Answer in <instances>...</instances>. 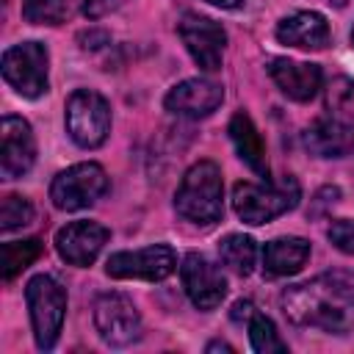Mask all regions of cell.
<instances>
[{"label": "cell", "instance_id": "6da1fadb", "mask_svg": "<svg viewBox=\"0 0 354 354\" xmlns=\"http://www.w3.org/2000/svg\"><path fill=\"white\" fill-rule=\"evenodd\" d=\"M282 310L296 326L343 335L354 326V274L329 271L282 293Z\"/></svg>", "mask_w": 354, "mask_h": 354}, {"label": "cell", "instance_id": "7a4b0ae2", "mask_svg": "<svg viewBox=\"0 0 354 354\" xmlns=\"http://www.w3.org/2000/svg\"><path fill=\"white\" fill-rule=\"evenodd\" d=\"M174 210L177 216L199 227H213L216 221H221L224 183L221 169L213 160H199L183 174L174 194Z\"/></svg>", "mask_w": 354, "mask_h": 354}, {"label": "cell", "instance_id": "3957f363", "mask_svg": "<svg viewBox=\"0 0 354 354\" xmlns=\"http://www.w3.org/2000/svg\"><path fill=\"white\" fill-rule=\"evenodd\" d=\"M299 196H301V188L290 174L279 180H266V183H235L232 207L241 221L257 227L293 210L299 205Z\"/></svg>", "mask_w": 354, "mask_h": 354}, {"label": "cell", "instance_id": "277c9868", "mask_svg": "<svg viewBox=\"0 0 354 354\" xmlns=\"http://www.w3.org/2000/svg\"><path fill=\"white\" fill-rule=\"evenodd\" d=\"M30 324H33V340L41 351H50L61 335L64 315H66V290L58 279L50 274H36L25 288Z\"/></svg>", "mask_w": 354, "mask_h": 354}, {"label": "cell", "instance_id": "5b68a950", "mask_svg": "<svg viewBox=\"0 0 354 354\" xmlns=\"http://www.w3.org/2000/svg\"><path fill=\"white\" fill-rule=\"evenodd\" d=\"M66 133L83 149H97L111 133V108L94 88H77L66 100Z\"/></svg>", "mask_w": 354, "mask_h": 354}, {"label": "cell", "instance_id": "8992f818", "mask_svg": "<svg viewBox=\"0 0 354 354\" xmlns=\"http://www.w3.org/2000/svg\"><path fill=\"white\" fill-rule=\"evenodd\" d=\"M47 64H50V55H47V47L41 41H22V44H14L3 53L0 69H3L6 83L17 94L36 100L50 86L47 83Z\"/></svg>", "mask_w": 354, "mask_h": 354}, {"label": "cell", "instance_id": "52a82bcc", "mask_svg": "<svg viewBox=\"0 0 354 354\" xmlns=\"http://www.w3.org/2000/svg\"><path fill=\"white\" fill-rule=\"evenodd\" d=\"M108 191V174L100 163H75L55 174L50 183V199L58 210H83L102 199Z\"/></svg>", "mask_w": 354, "mask_h": 354}, {"label": "cell", "instance_id": "ba28073f", "mask_svg": "<svg viewBox=\"0 0 354 354\" xmlns=\"http://www.w3.org/2000/svg\"><path fill=\"white\" fill-rule=\"evenodd\" d=\"M94 326L102 343L124 348L141 337V315L124 293H100L94 301Z\"/></svg>", "mask_w": 354, "mask_h": 354}, {"label": "cell", "instance_id": "9c48e42d", "mask_svg": "<svg viewBox=\"0 0 354 354\" xmlns=\"http://www.w3.org/2000/svg\"><path fill=\"white\" fill-rule=\"evenodd\" d=\"M177 33H180L188 55L194 58V64L202 72L221 69V55H224L227 33H224V28L216 19L188 11V14H183V19L177 25Z\"/></svg>", "mask_w": 354, "mask_h": 354}, {"label": "cell", "instance_id": "30bf717a", "mask_svg": "<svg viewBox=\"0 0 354 354\" xmlns=\"http://www.w3.org/2000/svg\"><path fill=\"white\" fill-rule=\"evenodd\" d=\"M177 266V257L171 246L155 243L147 249L136 252H116L108 257L105 271L113 279H147V282H160L166 279Z\"/></svg>", "mask_w": 354, "mask_h": 354}, {"label": "cell", "instance_id": "8fae6325", "mask_svg": "<svg viewBox=\"0 0 354 354\" xmlns=\"http://www.w3.org/2000/svg\"><path fill=\"white\" fill-rule=\"evenodd\" d=\"M180 277H183L185 296L199 310H213L227 296V279H224L221 268L216 263H210L205 254H196V252L185 254V260L180 266Z\"/></svg>", "mask_w": 354, "mask_h": 354}, {"label": "cell", "instance_id": "7c38bea8", "mask_svg": "<svg viewBox=\"0 0 354 354\" xmlns=\"http://www.w3.org/2000/svg\"><path fill=\"white\" fill-rule=\"evenodd\" d=\"M36 160V138L22 116H3L0 122V174L17 180L30 171Z\"/></svg>", "mask_w": 354, "mask_h": 354}, {"label": "cell", "instance_id": "4fadbf2b", "mask_svg": "<svg viewBox=\"0 0 354 354\" xmlns=\"http://www.w3.org/2000/svg\"><path fill=\"white\" fill-rule=\"evenodd\" d=\"M221 100H224V88L218 83L205 80V77H191V80L171 86L169 94L163 97V105L174 116L202 119V116H210L221 105Z\"/></svg>", "mask_w": 354, "mask_h": 354}, {"label": "cell", "instance_id": "5bb4252c", "mask_svg": "<svg viewBox=\"0 0 354 354\" xmlns=\"http://www.w3.org/2000/svg\"><path fill=\"white\" fill-rule=\"evenodd\" d=\"M108 230L97 221H72L55 232V252L69 266H91L108 243Z\"/></svg>", "mask_w": 354, "mask_h": 354}, {"label": "cell", "instance_id": "9a60e30c", "mask_svg": "<svg viewBox=\"0 0 354 354\" xmlns=\"http://www.w3.org/2000/svg\"><path fill=\"white\" fill-rule=\"evenodd\" d=\"M268 75L277 83V88L296 100V102H307L321 91V66L318 64H304V61H290V58H271L268 61Z\"/></svg>", "mask_w": 354, "mask_h": 354}, {"label": "cell", "instance_id": "2e32d148", "mask_svg": "<svg viewBox=\"0 0 354 354\" xmlns=\"http://www.w3.org/2000/svg\"><path fill=\"white\" fill-rule=\"evenodd\" d=\"M304 147L318 158H346L354 155V127L337 116L315 119L304 130Z\"/></svg>", "mask_w": 354, "mask_h": 354}, {"label": "cell", "instance_id": "e0dca14e", "mask_svg": "<svg viewBox=\"0 0 354 354\" xmlns=\"http://www.w3.org/2000/svg\"><path fill=\"white\" fill-rule=\"evenodd\" d=\"M277 39L299 50H324L329 44V22L318 11H296L277 25Z\"/></svg>", "mask_w": 354, "mask_h": 354}, {"label": "cell", "instance_id": "ac0fdd59", "mask_svg": "<svg viewBox=\"0 0 354 354\" xmlns=\"http://www.w3.org/2000/svg\"><path fill=\"white\" fill-rule=\"evenodd\" d=\"M310 257V241L299 235H282L263 246V271L268 277H290L304 268Z\"/></svg>", "mask_w": 354, "mask_h": 354}, {"label": "cell", "instance_id": "d6986e66", "mask_svg": "<svg viewBox=\"0 0 354 354\" xmlns=\"http://www.w3.org/2000/svg\"><path fill=\"white\" fill-rule=\"evenodd\" d=\"M230 138H232V144H235L238 158H241L252 171H257L260 177L268 180L266 144H263V138H260V133H257V127H254V122H252L249 113L238 111V113L230 119Z\"/></svg>", "mask_w": 354, "mask_h": 354}, {"label": "cell", "instance_id": "ffe728a7", "mask_svg": "<svg viewBox=\"0 0 354 354\" xmlns=\"http://www.w3.org/2000/svg\"><path fill=\"white\" fill-rule=\"evenodd\" d=\"M218 257H221V263H224L232 274H238V277H249L252 268H254L257 249H254V241H252L249 235H238V232H232V235L221 238V243H218Z\"/></svg>", "mask_w": 354, "mask_h": 354}, {"label": "cell", "instance_id": "44dd1931", "mask_svg": "<svg viewBox=\"0 0 354 354\" xmlns=\"http://www.w3.org/2000/svg\"><path fill=\"white\" fill-rule=\"evenodd\" d=\"M39 254H41L39 238L3 243V246H0V274H3V279H14V277H17L19 271H25Z\"/></svg>", "mask_w": 354, "mask_h": 354}, {"label": "cell", "instance_id": "7402d4cb", "mask_svg": "<svg viewBox=\"0 0 354 354\" xmlns=\"http://www.w3.org/2000/svg\"><path fill=\"white\" fill-rule=\"evenodd\" d=\"M246 326H249L252 348L257 354H282V351H288V343L279 337V332H277V326H274V321L268 315L254 313Z\"/></svg>", "mask_w": 354, "mask_h": 354}, {"label": "cell", "instance_id": "603a6c76", "mask_svg": "<svg viewBox=\"0 0 354 354\" xmlns=\"http://www.w3.org/2000/svg\"><path fill=\"white\" fill-rule=\"evenodd\" d=\"M326 108L332 111V116L351 124L354 122V80L348 77L332 80L326 88Z\"/></svg>", "mask_w": 354, "mask_h": 354}, {"label": "cell", "instance_id": "cb8c5ba5", "mask_svg": "<svg viewBox=\"0 0 354 354\" xmlns=\"http://www.w3.org/2000/svg\"><path fill=\"white\" fill-rule=\"evenodd\" d=\"M30 221H33V205L25 196H19V194L3 196V205H0V230L3 232L28 227Z\"/></svg>", "mask_w": 354, "mask_h": 354}, {"label": "cell", "instance_id": "d4e9b609", "mask_svg": "<svg viewBox=\"0 0 354 354\" xmlns=\"http://www.w3.org/2000/svg\"><path fill=\"white\" fill-rule=\"evenodd\" d=\"M22 14L33 25H58L66 17V0H22Z\"/></svg>", "mask_w": 354, "mask_h": 354}, {"label": "cell", "instance_id": "484cf974", "mask_svg": "<svg viewBox=\"0 0 354 354\" xmlns=\"http://www.w3.org/2000/svg\"><path fill=\"white\" fill-rule=\"evenodd\" d=\"M326 238L343 254H354V218H335L326 230Z\"/></svg>", "mask_w": 354, "mask_h": 354}, {"label": "cell", "instance_id": "4316f807", "mask_svg": "<svg viewBox=\"0 0 354 354\" xmlns=\"http://www.w3.org/2000/svg\"><path fill=\"white\" fill-rule=\"evenodd\" d=\"M337 199H340V188H335V185H326V188H321V191L315 194V199H313L310 216H324V213H326V207H332Z\"/></svg>", "mask_w": 354, "mask_h": 354}, {"label": "cell", "instance_id": "83f0119b", "mask_svg": "<svg viewBox=\"0 0 354 354\" xmlns=\"http://www.w3.org/2000/svg\"><path fill=\"white\" fill-rule=\"evenodd\" d=\"M116 6H119V0H83V14L88 19H100L108 11H113Z\"/></svg>", "mask_w": 354, "mask_h": 354}, {"label": "cell", "instance_id": "f1b7e54d", "mask_svg": "<svg viewBox=\"0 0 354 354\" xmlns=\"http://www.w3.org/2000/svg\"><path fill=\"white\" fill-rule=\"evenodd\" d=\"M254 313H257L254 304L246 301V299H241V301L232 304V321H235V324H249V318H252Z\"/></svg>", "mask_w": 354, "mask_h": 354}, {"label": "cell", "instance_id": "f546056e", "mask_svg": "<svg viewBox=\"0 0 354 354\" xmlns=\"http://www.w3.org/2000/svg\"><path fill=\"white\" fill-rule=\"evenodd\" d=\"M210 6H218V8H241L246 0H207Z\"/></svg>", "mask_w": 354, "mask_h": 354}, {"label": "cell", "instance_id": "4dcf8cb0", "mask_svg": "<svg viewBox=\"0 0 354 354\" xmlns=\"http://www.w3.org/2000/svg\"><path fill=\"white\" fill-rule=\"evenodd\" d=\"M207 351H232V346L224 340H213V343H207Z\"/></svg>", "mask_w": 354, "mask_h": 354}, {"label": "cell", "instance_id": "1f68e13d", "mask_svg": "<svg viewBox=\"0 0 354 354\" xmlns=\"http://www.w3.org/2000/svg\"><path fill=\"white\" fill-rule=\"evenodd\" d=\"M329 3H335V6H337V8H343V6H346V3H348V0H329Z\"/></svg>", "mask_w": 354, "mask_h": 354}, {"label": "cell", "instance_id": "d6a6232c", "mask_svg": "<svg viewBox=\"0 0 354 354\" xmlns=\"http://www.w3.org/2000/svg\"><path fill=\"white\" fill-rule=\"evenodd\" d=\"M351 41H354V30H351Z\"/></svg>", "mask_w": 354, "mask_h": 354}]
</instances>
